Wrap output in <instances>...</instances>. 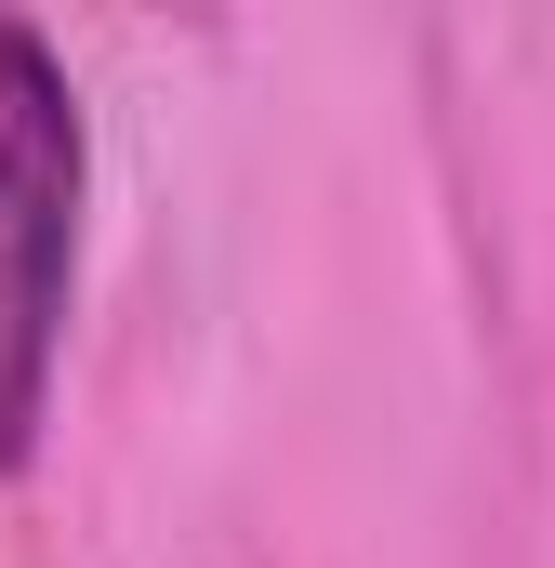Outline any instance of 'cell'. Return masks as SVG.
<instances>
[{
	"mask_svg": "<svg viewBox=\"0 0 555 568\" xmlns=\"http://www.w3.org/2000/svg\"><path fill=\"white\" fill-rule=\"evenodd\" d=\"M80 278V93L27 13H0V476L53 424V344Z\"/></svg>",
	"mask_w": 555,
	"mask_h": 568,
	"instance_id": "6da1fadb",
	"label": "cell"
}]
</instances>
